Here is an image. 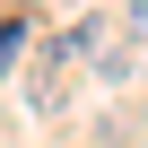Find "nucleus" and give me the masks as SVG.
<instances>
[{
  "instance_id": "1",
  "label": "nucleus",
  "mask_w": 148,
  "mask_h": 148,
  "mask_svg": "<svg viewBox=\"0 0 148 148\" xmlns=\"http://www.w3.org/2000/svg\"><path fill=\"white\" fill-rule=\"evenodd\" d=\"M18 44H26V26H18V18H0V70H18Z\"/></svg>"
},
{
  "instance_id": "2",
  "label": "nucleus",
  "mask_w": 148,
  "mask_h": 148,
  "mask_svg": "<svg viewBox=\"0 0 148 148\" xmlns=\"http://www.w3.org/2000/svg\"><path fill=\"white\" fill-rule=\"evenodd\" d=\"M131 44H148V0H131Z\"/></svg>"
}]
</instances>
